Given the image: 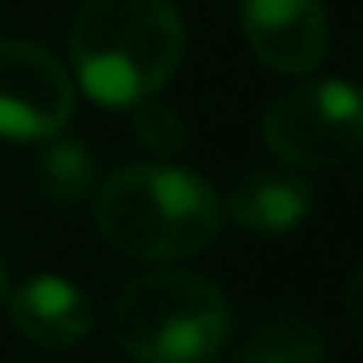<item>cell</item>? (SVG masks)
<instances>
[{"label": "cell", "mask_w": 363, "mask_h": 363, "mask_svg": "<svg viewBox=\"0 0 363 363\" xmlns=\"http://www.w3.org/2000/svg\"><path fill=\"white\" fill-rule=\"evenodd\" d=\"M244 39L274 73H312L329 52V18L320 0H244Z\"/></svg>", "instance_id": "8992f818"}, {"label": "cell", "mask_w": 363, "mask_h": 363, "mask_svg": "<svg viewBox=\"0 0 363 363\" xmlns=\"http://www.w3.org/2000/svg\"><path fill=\"white\" fill-rule=\"evenodd\" d=\"M73 116V82L65 65L26 39H0V137L48 141Z\"/></svg>", "instance_id": "5b68a950"}, {"label": "cell", "mask_w": 363, "mask_h": 363, "mask_svg": "<svg viewBox=\"0 0 363 363\" xmlns=\"http://www.w3.org/2000/svg\"><path fill=\"white\" fill-rule=\"evenodd\" d=\"M261 133L291 171H333L363 145V103L350 82H299L265 107Z\"/></svg>", "instance_id": "277c9868"}, {"label": "cell", "mask_w": 363, "mask_h": 363, "mask_svg": "<svg viewBox=\"0 0 363 363\" xmlns=\"http://www.w3.org/2000/svg\"><path fill=\"white\" fill-rule=\"evenodd\" d=\"M77 86L111 107L154 99L184 60V22L171 0H86L69 30Z\"/></svg>", "instance_id": "6da1fadb"}, {"label": "cell", "mask_w": 363, "mask_h": 363, "mask_svg": "<svg viewBox=\"0 0 363 363\" xmlns=\"http://www.w3.org/2000/svg\"><path fill=\"white\" fill-rule=\"evenodd\" d=\"M99 235L133 261H175L201 252L223 223V201L197 171L137 162L111 171L94 193Z\"/></svg>", "instance_id": "7a4b0ae2"}, {"label": "cell", "mask_w": 363, "mask_h": 363, "mask_svg": "<svg viewBox=\"0 0 363 363\" xmlns=\"http://www.w3.org/2000/svg\"><path fill=\"white\" fill-rule=\"evenodd\" d=\"M133 133H137V141H141L145 150H154V154H175L179 145H184V137H189L179 111H171L167 103H154V99L137 103Z\"/></svg>", "instance_id": "8fae6325"}, {"label": "cell", "mask_w": 363, "mask_h": 363, "mask_svg": "<svg viewBox=\"0 0 363 363\" xmlns=\"http://www.w3.org/2000/svg\"><path fill=\"white\" fill-rule=\"evenodd\" d=\"M94 175H99V158L86 141L77 137H48L43 141V154L35 162V179H39V193L52 201V206H77L90 189H94Z\"/></svg>", "instance_id": "30bf717a"}, {"label": "cell", "mask_w": 363, "mask_h": 363, "mask_svg": "<svg viewBox=\"0 0 363 363\" xmlns=\"http://www.w3.org/2000/svg\"><path fill=\"white\" fill-rule=\"evenodd\" d=\"M325 359H329L325 333L286 308L265 312L248 329V337L240 342V354H235V363H325Z\"/></svg>", "instance_id": "9c48e42d"}, {"label": "cell", "mask_w": 363, "mask_h": 363, "mask_svg": "<svg viewBox=\"0 0 363 363\" xmlns=\"http://www.w3.org/2000/svg\"><path fill=\"white\" fill-rule=\"evenodd\" d=\"M227 214L252 235H286L312 214V189L291 167H252L227 193Z\"/></svg>", "instance_id": "ba28073f"}, {"label": "cell", "mask_w": 363, "mask_h": 363, "mask_svg": "<svg viewBox=\"0 0 363 363\" xmlns=\"http://www.w3.org/2000/svg\"><path fill=\"white\" fill-rule=\"evenodd\" d=\"M9 320L26 342L48 346V350H65L90 333L94 308L77 282H69L60 274H35L30 282H22L9 295Z\"/></svg>", "instance_id": "52a82bcc"}, {"label": "cell", "mask_w": 363, "mask_h": 363, "mask_svg": "<svg viewBox=\"0 0 363 363\" xmlns=\"http://www.w3.org/2000/svg\"><path fill=\"white\" fill-rule=\"evenodd\" d=\"M111 329L137 363H214L231 333V303L201 274L154 269L120 291Z\"/></svg>", "instance_id": "3957f363"}, {"label": "cell", "mask_w": 363, "mask_h": 363, "mask_svg": "<svg viewBox=\"0 0 363 363\" xmlns=\"http://www.w3.org/2000/svg\"><path fill=\"white\" fill-rule=\"evenodd\" d=\"M0 299H5V265H0Z\"/></svg>", "instance_id": "7c38bea8"}]
</instances>
